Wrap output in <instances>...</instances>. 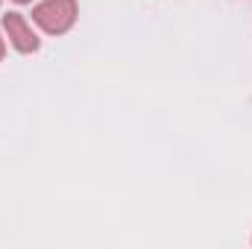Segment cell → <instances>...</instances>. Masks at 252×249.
<instances>
[{
    "label": "cell",
    "instance_id": "277c9868",
    "mask_svg": "<svg viewBox=\"0 0 252 249\" xmlns=\"http://www.w3.org/2000/svg\"><path fill=\"white\" fill-rule=\"evenodd\" d=\"M18 3H24V0H18Z\"/></svg>",
    "mask_w": 252,
    "mask_h": 249
},
{
    "label": "cell",
    "instance_id": "3957f363",
    "mask_svg": "<svg viewBox=\"0 0 252 249\" xmlns=\"http://www.w3.org/2000/svg\"><path fill=\"white\" fill-rule=\"evenodd\" d=\"M0 56H3V41H0Z\"/></svg>",
    "mask_w": 252,
    "mask_h": 249
},
{
    "label": "cell",
    "instance_id": "6da1fadb",
    "mask_svg": "<svg viewBox=\"0 0 252 249\" xmlns=\"http://www.w3.org/2000/svg\"><path fill=\"white\" fill-rule=\"evenodd\" d=\"M32 18L47 32H64L73 24V18H76V3L73 0H47V3H41L32 12Z\"/></svg>",
    "mask_w": 252,
    "mask_h": 249
},
{
    "label": "cell",
    "instance_id": "7a4b0ae2",
    "mask_svg": "<svg viewBox=\"0 0 252 249\" xmlns=\"http://www.w3.org/2000/svg\"><path fill=\"white\" fill-rule=\"evenodd\" d=\"M3 24H6V32H9V38H12V44H15L18 50L30 53V50H35V47H38V38L32 35V30L24 24V18H21V15L9 12Z\"/></svg>",
    "mask_w": 252,
    "mask_h": 249
}]
</instances>
